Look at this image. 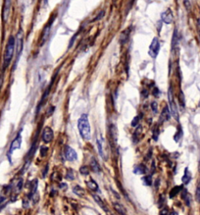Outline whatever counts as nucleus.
<instances>
[{"instance_id":"nucleus-1","label":"nucleus","mask_w":200,"mask_h":215,"mask_svg":"<svg viewBox=\"0 0 200 215\" xmlns=\"http://www.w3.org/2000/svg\"><path fill=\"white\" fill-rule=\"evenodd\" d=\"M78 128L81 136L85 140L91 139V127L88 114H83L78 120Z\"/></svg>"},{"instance_id":"nucleus-2","label":"nucleus","mask_w":200,"mask_h":215,"mask_svg":"<svg viewBox=\"0 0 200 215\" xmlns=\"http://www.w3.org/2000/svg\"><path fill=\"white\" fill-rule=\"evenodd\" d=\"M15 38H14V36L10 35L9 39H8V41H7L6 50H5V53H4V57H3V68L4 69L8 67L9 63L11 62V60H12L13 53H14V50H15Z\"/></svg>"},{"instance_id":"nucleus-3","label":"nucleus","mask_w":200,"mask_h":215,"mask_svg":"<svg viewBox=\"0 0 200 215\" xmlns=\"http://www.w3.org/2000/svg\"><path fill=\"white\" fill-rule=\"evenodd\" d=\"M159 49H160V43L159 39L155 37L149 47V55L150 57H152L153 59H156L159 54Z\"/></svg>"},{"instance_id":"nucleus-4","label":"nucleus","mask_w":200,"mask_h":215,"mask_svg":"<svg viewBox=\"0 0 200 215\" xmlns=\"http://www.w3.org/2000/svg\"><path fill=\"white\" fill-rule=\"evenodd\" d=\"M23 32L22 29H20V31L16 35V59L15 61V66H14V69H15L16 63L18 62V60L20 59V57L21 55L22 50H23Z\"/></svg>"},{"instance_id":"nucleus-5","label":"nucleus","mask_w":200,"mask_h":215,"mask_svg":"<svg viewBox=\"0 0 200 215\" xmlns=\"http://www.w3.org/2000/svg\"><path fill=\"white\" fill-rule=\"evenodd\" d=\"M21 132H22V130H20V132H18V134H17L16 137L15 139H13V142H11V144H10L9 153H8L9 160V156H10L11 154H13V153L14 152V150H15V149H20V148L21 147V143H22Z\"/></svg>"},{"instance_id":"nucleus-6","label":"nucleus","mask_w":200,"mask_h":215,"mask_svg":"<svg viewBox=\"0 0 200 215\" xmlns=\"http://www.w3.org/2000/svg\"><path fill=\"white\" fill-rule=\"evenodd\" d=\"M64 154H65V158L68 161H74L78 160V153H76L74 149L71 148L70 146H66L64 149Z\"/></svg>"},{"instance_id":"nucleus-7","label":"nucleus","mask_w":200,"mask_h":215,"mask_svg":"<svg viewBox=\"0 0 200 215\" xmlns=\"http://www.w3.org/2000/svg\"><path fill=\"white\" fill-rule=\"evenodd\" d=\"M53 18H52V20L51 22H49L48 24L45 25V27L44 28L43 32H42V34H41V45H43L46 41L48 40V38L49 37L50 32H51V28H52V25H53Z\"/></svg>"},{"instance_id":"nucleus-8","label":"nucleus","mask_w":200,"mask_h":215,"mask_svg":"<svg viewBox=\"0 0 200 215\" xmlns=\"http://www.w3.org/2000/svg\"><path fill=\"white\" fill-rule=\"evenodd\" d=\"M54 134H53V129L50 127H45L43 130L42 133V140L45 143H50L53 141Z\"/></svg>"},{"instance_id":"nucleus-9","label":"nucleus","mask_w":200,"mask_h":215,"mask_svg":"<svg viewBox=\"0 0 200 215\" xmlns=\"http://www.w3.org/2000/svg\"><path fill=\"white\" fill-rule=\"evenodd\" d=\"M161 20L163 23H165L166 24H170L173 20H174V15L172 10L168 8L167 10H166L164 12L161 13Z\"/></svg>"},{"instance_id":"nucleus-10","label":"nucleus","mask_w":200,"mask_h":215,"mask_svg":"<svg viewBox=\"0 0 200 215\" xmlns=\"http://www.w3.org/2000/svg\"><path fill=\"white\" fill-rule=\"evenodd\" d=\"M11 4H12V0H4L3 8V20L4 23L7 21L8 20Z\"/></svg>"},{"instance_id":"nucleus-11","label":"nucleus","mask_w":200,"mask_h":215,"mask_svg":"<svg viewBox=\"0 0 200 215\" xmlns=\"http://www.w3.org/2000/svg\"><path fill=\"white\" fill-rule=\"evenodd\" d=\"M130 34H131V27L125 29L124 31L121 32L120 38H119V42L121 45H124L125 43H127L130 37Z\"/></svg>"},{"instance_id":"nucleus-12","label":"nucleus","mask_w":200,"mask_h":215,"mask_svg":"<svg viewBox=\"0 0 200 215\" xmlns=\"http://www.w3.org/2000/svg\"><path fill=\"white\" fill-rule=\"evenodd\" d=\"M170 112L169 110V108L167 106H166L163 109L160 117H159V122L160 123H163L165 121H167L170 119Z\"/></svg>"},{"instance_id":"nucleus-13","label":"nucleus","mask_w":200,"mask_h":215,"mask_svg":"<svg viewBox=\"0 0 200 215\" xmlns=\"http://www.w3.org/2000/svg\"><path fill=\"white\" fill-rule=\"evenodd\" d=\"M169 103H170V113H171L172 116L174 117V119L176 120H179V114H178V107L176 106V103L173 100H170L169 101Z\"/></svg>"},{"instance_id":"nucleus-14","label":"nucleus","mask_w":200,"mask_h":215,"mask_svg":"<svg viewBox=\"0 0 200 215\" xmlns=\"http://www.w3.org/2000/svg\"><path fill=\"white\" fill-rule=\"evenodd\" d=\"M147 172V168L146 166L143 164H139L136 165L134 168L133 170V173L135 174H145Z\"/></svg>"},{"instance_id":"nucleus-15","label":"nucleus","mask_w":200,"mask_h":215,"mask_svg":"<svg viewBox=\"0 0 200 215\" xmlns=\"http://www.w3.org/2000/svg\"><path fill=\"white\" fill-rule=\"evenodd\" d=\"M38 181L37 179H34V180L32 181L31 185V192L28 195V197L30 199H32V198L34 197V196L37 195V190H38Z\"/></svg>"},{"instance_id":"nucleus-16","label":"nucleus","mask_w":200,"mask_h":215,"mask_svg":"<svg viewBox=\"0 0 200 215\" xmlns=\"http://www.w3.org/2000/svg\"><path fill=\"white\" fill-rule=\"evenodd\" d=\"M90 168L91 170L95 172V173H99L101 171V167L99 164V163L97 162L95 157H91L90 161Z\"/></svg>"},{"instance_id":"nucleus-17","label":"nucleus","mask_w":200,"mask_h":215,"mask_svg":"<svg viewBox=\"0 0 200 215\" xmlns=\"http://www.w3.org/2000/svg\"><path fill=\"white\" fill-rule=\"evenodd\" d=\"M97 146H98V149H99V153L100 156L104 160H106L107 157H106V154L104 153V149H103V140L102 139H97Z\"/></svg>"},{"instance_id":"nucleus-18","label":"nucleus","mask_w":200,"mask_h":215,"mask_svg":"<svg viewBox=\"0 0 200 215\" xmlns=\"http://www.w3.org/2000/svg\"><path fill=\"white\" fill-rule=\"evenodd\" d=\"M191 173L188 170V168H185L184 171V175L181 178V181H182L183 184L188 185L191 181Z\"/></svg>"},{"instance_id":"nucleus-19","label":"nucleus","mask_w":200,"mask_h":215,"mask_svg":"<svg viewBox=\"0 0 200 215\" xmlns=\"http://www.w3.org/2000/svg\"><path fill=\"white\" fill-rule=\"evenodd\" d=\"M92 196H93L95 201L97 203V204L100 207L103 209V210L106 212V213H108V212H109V210H108V208H107V206H106V204L104 203V202L102 200V199L100 198L99 196H97V195H92Z\"/></svg>"},{"instance_id":"nucleus-20","label":"nucleus","mask_w":200,"mask_h":215,"mask_svg":"<svg viewBox=\"0 0 200 215\" xmlns=\"http://www.w3.org/2000/svg\"><path fill=\"white\" fill-rule=\"evenodd\" d=\"M113 208L115 209V210L120 214H127V210L124 208V206L121 204H120L119 203H113Z\"/></svg>"},{"instance_id":"nucleus-21","label":"nucleus","mask_w":200,"mask_h":215,"mask_svg":"<svg viewBox=\"0 0 200 215\" xmlns=\"http://www.w3.org/2000/svg\"><path fill=\"white\" fill-rule=\"evenodd\" d=\"M72 191H73V193H74L75 195H77L79 197H83L85 195L84 189L83 188H81V186H79V185H75V186L73 187Z\"/></svg>"},{"instance_id":"nucleus-22","label":"nucleus","mask_w":200,"mask_h":215,"mask_svg":"<svg viewBox=\"0 0 200 215\" xmlns=\"http://www.w3.org/2000/svg\"><path fill=\"white\" fill-rule=\"evenodd\" d=\"M141 131H142V127L139 125L137 128V129L135 130V131H134V134H133V136H132V140H133V142L134 143L138 142V138H139V136L141 134Z\"/></svg>"},{"instance_id":"nucleus-23","label":"nucleus","mask_w":200,"mask_h":215,"mask_svg":"<svg viewBox=\"0 0 200 215\" xmlns=\"http://www.w3.org/2000/svg\"><path fill=\"white\" fill-rule=\"evenodd\" d=\"M183 190V186L182 185H180V186H175L174 188H173L171 189V191L170 192V198H174L175 196L178 195V193L181 192Z\"/></svg>"},{"instance_id":"nucleus-24","label":"nucleus","mask_w":200,"mask_h":215,"mask_svg":"<svg viewBox=\"0 0 200 215\" xmlns=\"http://www.w3.org/2000/svg\"><path fill=\"white\" fill-rule=\"evenodd\" d=\"M86 185H87V186L88 187V189H90L91 190H92L94 192H95V191H97V190L99 189L98 184H97L94 180H90L88 181H86Z\"/></svg>"},{"instance_id":"nucleus-25","label":"nucleus","mask_w":200,"mask_h":215,"mask_svg":"<svg viewBox=\"0 0 200 215\" xmlns=\"http://www.w3.org/2000/svg\"><path fill=\"white\" fill-rule=\"evenodd\" d=\"M182 199H184L185 203H186V204L188 206L190 205V202H191V196L190 195L188 194V193L187 192V190L184 189L183 190V193H182Z\"/></svg>"},{"instance_id":"nucleus-26","label":"nucleus","mask_w":200,"mask_h":215,"mask_svg":"<svg viewBox=\"0 0 200 215\" xmlns=\"http://www.w3.org/2000/svg\"><path fill=\"white\" fill-rule=\"evenodd\" d=\"M178 44V32H177V29H175L174 32V35H173V38H172V49H174L177 45Z\"/></svg>"},{"instance_id":"nucleus-27","label":"nucleus","mask_w":200,"mask_h":215,"mask_svg":"<svg viewBox=\"0 0 200 215\" xmlns=\"http://www.w3.org/2000/svg\"><path fill=\"white\" fill-rule=\"evenodd\" d=\"M141 180L143 181V185H146V186H150L152 185V183H153V181H152V175H146V176H144Z\"/></svg>"},{"instance_id":"nucleus-28","label":"nucleus","mask_w":200,"mask_h":215,"mask_svg":"<svg viewBox=\"0 0 200 215\" xmlns=\"http://www.w3.org/2000/svg\"><path fill=\"white\" fill-rule=\"evenodd\" d=\"M178 100H179V103L181 105V107L184 108L185 107V100H184V93L182 91H180V93L178 95Z\"/></svg>"},{"instance_id":"nucleus-29","label":"nucleus","mask_w":200,"mask_h":215,"mask_svg":"<svg viewBox=\"0 0 200 215\" xmlns=\"http://www.w3.org/2000/svg\"><path fill=\"white\" fill-rule=\"evenodd\" d=\"M182 135H183L182 129H181V127H179L178 128V131H177V133L174 135V139L175 141H176V142H178V141L180 140V139L181 138Z\"/></svg>"},{"instance_id":"nucleus-30","label":"nucleus","mask_w":200,"mask_h":215,"mask_svg":"<svg viewBox=\"0 0 200 215\" xmlns=\"http://www.w3.org/2000/svg\"><path fill=\"white\" fill-rule=\"evenodd\" d=\"M66 178L68 179V180H74V171L72 169H69L67 171V173H66Z\"/></svg>"},{"instance_id":"nucleus-31","label":"nucleus","mask_w":200,"mask_h":215,"mask_svg":"<svg viewBox=\"0 0 200 215\" xmlns=\"http://www.w3.org/2000/svg\"><path fill=\"white\" fill-rule=\"evenodd\" d=\"M79 171H80V173H81V174L85 175V176L89 174V170H88V168L86 167V166H82V167H81Z\"/></svg>"},{"instance_id":"nucleus-32","label":"nucleus","mask_w":200,"mask_h":215,"mask_svg":"<svg viewBox=\"0 0 200 215\" xmlns=\"http://www.w3.org/2000/svg\"><path fill=\"white\" fill-rule=\"evenodd\" d=\"M48 149H49V148L46 147V146H41L40 149L41 156H42V157L45 156L47 155V153H48Z\"/></svg>"},{"instance_id":"nucleus-33","label":"nucleus","mask_w":200,"mask_h":215,"mask_svg":"<svg viewBox=\"0 0 200 215\" xmlns=\"http://www.w3.org/2000/svg\"><path fill=\"white\" fill-rule=\"evenodd\" d=\"M139 120H140V117H139V116H135V117L133 118V120H131V126L132 127L138 126V122H139Z\"/></svg>"},{"instance_id":"nucleus-34","label":"nucleus","mask_w":200,"mask_h":215,"mask_svg":"<svg viewBox=\"0 0 200 215\" xmlns=\"http://www.w3.org/2000/svg\"><path fill=\"white\" fill-rule=\"evenodd\" d=\"M195 198L196 200L199 203H200V180L198 184V186L196 188V192H195Z\"/></svg>"},{"instance_id":"nucleus-35","label":"nucleus","mask_w":200,"mask_h":215,"mask_svg":"<svg viewBox=\"0 0 200 215\" xmlns=\"http://www.w3.org/2000/svg\"><path fill=\"white\" fill-rule=\"evenodd\" d=\"M151 108H152V110H153L154 114H157L158 113V104H157V103L156 101L153 102L151 103Z\"/></svg>"},{"instance_id":"nucleus-36","label":"nucleus","mask_w":200,"mask_h":215,"mask_svg":"<svg viewBox=\"0 0 200 215\" xmlns=\"http://www.w3.org/2000/svg\"><path fill=\"white\" fill-rule=\"evenodd\" d=\"M159 135V128H158V127H157V128H156V129L153 131V139H154V141H157V140H158Z\"/></svg>"},{"instance_id":"nucleus-37","label":"nucleus","mask_w":200,"mask_h":215,"mask_svg":"<svg viewBox=\"0 0 200 215\" xmlns=\"http://www.w3.org/2000/svg\"><path fill=\"white\" fill-rule=\"evenodd\" d=\"M103 16H104V11H101V12H100V13L98 14V16H97L95 18H94L93 20H91V22H94V21H97V20H99L102 19Z\"/></svg>"},{"instance_id":"nucleus-38","label":"nucleus","mask_w":200,"mask_h":215,"mask_svg":"<svg viewBox=\"0 0 200 215\" xmlns=\"http://www.w3.org/2000/svg\"><path fill=\"white\" fill-rule=\"evenodd\" d=\"M184 5L186 10H189L191 9V3L189 2V0H184Z\"/></svg>"},{"instance_id":"nucleus-39","label":"nucleus","mask_w":200,"mask_h":215,"mask_svg":"<svg viewBox=\"0 0 200 215\" xmlns=\"http://www.w3.org/2000/svg\"><path fill=\"white\" fill-rule=\"evenodd\" d=\"M22 186H23V181L20 179V180L19 181V182L16 185V191L17 192H20L22 189Z\"/></svg>"},{"instance_id":"nucleus-40","label":"nucleus","mask_w":200,"mask_h":215,"mask_svg":"<svg viewBox=\"0 0 200 215\" xmlns=\"http://www.w3.org/2000/svg\"><path fill=\"white\" fill-rule=\"evenodd\" d=\"M55 110V107H50L49 109V110L47 111V114H48V116H50V115H52L53 113V111Z\"/></svg>"},{"instance_id":"nucleus-41","label":"nucleus","mask_w":200,"mask_h":215,"mask_svg":"<svg viewBox=\"0 0 200 215\" xmlns=\"http://www.w3.org/2000/svg\"><path fill=\"white\" fill-rule=\"evenodd\" d=\"M159 89H158V88H156H156L154 89V90H153V95H154V96H156V97H157V96L159 95Z\"/></svg>"},{"instance_id":"nucleus-42","label":"nucleus","mask_w":200,"mask_h":215,"mask_svg":"<svg viewBox=\"0 0 200 215\" xmlns=\"http://www.w3.org/2000/svg\"><path fill=\"white\" fill-rule=\"evenodd\" d=\"M48 170H49V164L46 165V167H45V171H43V172H42V177L45 178Z\"/></svg>"},{"instance_id":"nucleus-43","label":"nucleus","mask_w":200,"mask_h":215,"mask_svg":"<svg viewBox=\"0 0 200 215\" xmlns=\"http://www.w3.org/2000/svg\"><path fill=\"white\" fill-rule=\"evenodd\" d=\"M197 29L199 32V41H200V20L198 19L197 20Z\"/></svg>"},{"instance_id":"nucleus-44","label":"nucleus","mask_w":200,"mask_h":215,"mask_svg":"<svg viewBox=\"0 0 200 215\" xmlns=\"http://www.w3.org/2000/svg\"><path fill=\"white\" fill-rule=\"evenodd\" d=\"M167 212H168V210H167V208H165V209H163L162 211L159 213V214H168Z\"/></svg>"},{"instance_id":"nucleus-45","label":"nucleus","mask_w":200,"mask_h":215,"mask_svg":"<svg viewBox=\"0 0 200 215\" xmlns=\"http://www.w3.org/2000/svg\"><path fill=\"white\" fill-rule=\"evenodd\" d=\"M199 171L200 172V159H199Z\"/></svg>"},{"instance_id":"nucleus-46","label":"nucleus","mask_w":200,"mask_h":215,"mask_svg":"<svg viewBox=\"0 0 200 215\" xmlns=\"http://www.w3.org/2000/svg\"><path fill=\"white\" fill-rule=\"evenodd\" d=\"M170 214H178V213H170Z\"/></svg>"}]
</instances>
